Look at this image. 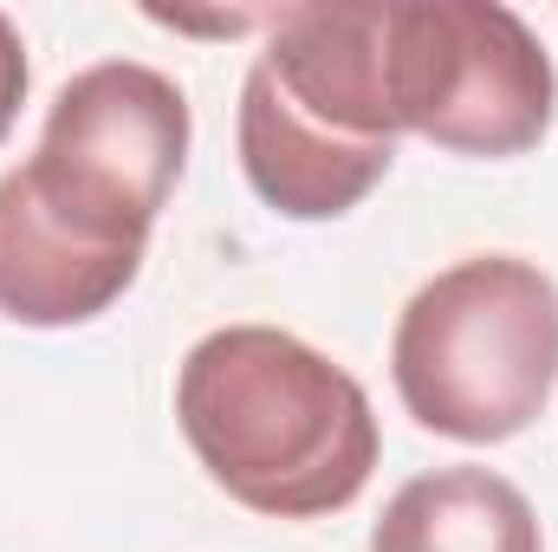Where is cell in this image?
Here are the masks:
<instances>
[{"instance_id":"9c48e42d","label":"cell","mask_w":558,"mask_h":552,"mask_svg":"<svg viewBox=\"0 0 558 552\" xmlns=\"http://www.w3.org/2000/svg\"><path fill=\"white\" fill-rule=\"evenodd\" d=\"M156 26H175V33H247V26H267L274 13H162L149 7Z\"/></svg>"},{"instance_id":"6da1fadb","label":"cell","mask_w":558,"mask_h":552,"mask_svg":"<svg viewBox=\"0 0 558 552\" xmlns=\"http://www.w3.org/2000/svg\"><path fill=\"white\" fill-rule=\"evenodd\" d=\"M175 422L208 481L267 520L351 507L384 455L364 384L279 325L208 332L175 371Z\"/></svg>"},{"instance_id":"5b68a950","label":"cell","mask_w":558,"mask_h":552,"mask_svg":"<svg viewBox=\"0 0 558 552\" xmlns=\"http://www.w3.org/2000/svg\"><path fill=\"white\" fill-rule=\"evenodd\" d=\"M397 163V143H351L312 124L254 59L241 85V169L254 195L292 221H338L351 215Z\"/></svg>"},{"instance_id":"8992f818","label":"cell","mask_w":558,"mask_h":552,"mask_svg":"<svg viewBox=\"0 0 558 552\" xmlns=\"http://www.w3.org/2000/svg\"><path fill=\"white\" fill-rule=\"evenodd\" d=\"M137 274L143 254L92 248L59 215H46L26 169L0 176V312L13 325H39V332L85 325L111 312L137 286Z\"/></svg>"},{"instance_id":"3957f363","label":"cell","mask_w":558,"mask_h":552,"mask_svg":"<svg viewBox=\"0 0 558 552\" xmlns=\"http://www.w3.org/2000/svg\"><path fill=\"white\" fill-rule=\"evenodd\" d=\"M189 98L143 59H105L59 85L39 149L20 163L46 215L78 241L143 254L189 163Z\"/></svg>"},{"instance_id":"7a4b0ae2","label":"cell","mask_w":558,"mask_h":552,"mask_svg":"<svg viewBox=\"0 0 558 552\" xmlns=\"http://www.w3.org/2000/svg\"><path fill=\"white\" fill-rule=\"evenodd\" d=\"M403 410L448 442H507L558 391V279L520 254H474L416 286L390 338Z\"/></svg>"},{"instance_id":"52a82bcc","label":"cell","mask_w":558,"mask_h":552,"mask_svg":"<svg viewBox=\"0 0 558 552\" xmlns=\"http://www.w3.org/2000/svg\"><path fill=\"white\" fill-rule=\"evenodd\" d=\"M371 552H546L533 501L474 461L416 475L371 527Z\"/></svg>"},{"instance_id":"ba28073f","label":"cell","mask_w":558,"mask_h":552,"mask_svg":"<svg viewBox=\"0 0 558 552\" xmlns=\"http://www.w3.org/2000/svg\"><path fill=\"white\" fill-rule=\"evenodd\" d=\"M20 105H26V39H20V26L0 13V143L13 131Z\"/></svg>"},{"instance_id":"277c9868","label":"cell","mask_w":558,"mask_h":552,"mask_svg":"<svg viewBox=\"0 0 558 552\" xmlns=\"http://www.w3.org/2000/svg\"><path fill=\"white\" fill-rule=\"evenodd\" d=\"M397 131L454 156H520L553 131L558 72L500 0H390Z\"/></svg>"}]
</instances>
